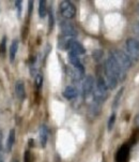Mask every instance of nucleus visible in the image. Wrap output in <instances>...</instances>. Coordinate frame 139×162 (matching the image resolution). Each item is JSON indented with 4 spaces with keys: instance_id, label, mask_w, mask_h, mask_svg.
<instances>
[{
    "instance_id": "f257e3e1",
    "label": "nucleus",
    "mask_w": 139,
    "mask_h": 162,
    "mask_svg": "<svg viewBox=\"0 0 139 162\" xmlns=\"http://www.w3.org/2000/svg\"><path fill=\"white\" fill-rule=\"evenodd\" d=\"M105 67H107V68L114 73V75L117 77L118 82H123V81L125 80L126 77L125 70L118 63V61L115 59V57L112 56L111 54H110V56L108 57V59L106 60Z\"/></svg>"
},
{
    "instance_id": "f03ea898",
    "label": "nucleus",
    "mask_w": 139,
    "mask_h": 162,
    "mask_svg": "<svg viewBox=\"0 0 139 162\" xmlns=\"http://www.w3.org/2000/svg\"><path fill=\"white\" fill-rule=\"evenodd\" d=\"M108 96V87L106 85L105 81L103 77H98L96 83L94 84L93 89V97L94 100L98 102H103L107 99Z\"/></svg>"
},
{
    "instance_id": "7ed1b4c3",
    "label": "nucleus",
    "mask_w": 139,
    "mask_h": 162,
    "mask_svg": "<svg viewBox=\"0 0 139 162\" xmlns=\"http://www.w3.org/2000/svg\"><path fill=\"white\" fill-rule=\"evenodd\" d=\"M112 56L115 57V59L118 61L120 66L124 69V70H128L132 67V59L126 53L122 51H115L111 53Z\"/></svg>"
},
{
    "instance_id": "20e7f679",
    "label": "nucleus",
    "mask_w": 139,
    "mask_h": 162,
    "mask_svg": "<svg viewBox=\"0 0 139 162\" xmlns=\"http://www.w3.org/2000/svg\"><path fill=\"white\" fill-rule=\"evenodd\" d=\"M60 12L62 14L63 17L65 18H73L76 14V9H75L74 4L71 1H61L60 3Z\"/></svg>"
},
{
    "instance_id": "39448f33",
    "label": "nucleus",
    "mask_w": 139,
    "mask_h": 162,
    "mask_svg": "<svg viewBox=\"0 0 139 162\" xmlns=\"http://www.w3.org/2000/svg\"><path fill=\"white\" fill-rule=\"evenodd\" d=\"M126 49L131 59L139 58V42L135 39H128L126 41Z\"/></svg>"
},
{
    "instance_id": "423d86ee",
    "label": "nucleus",
    "mask_w": 139,
    "mask_h": 162,
    "mask_svg": "<svg viewBox=\"0 0 139 162\" xmlns=\"http://www.w3.org/2000/svg\"><path fill=\"white\" fill-rule=\"evenodd\" d=\"M94 89V80L91 75L87 76L84 81V84H82V94L85 97L89 96V95L92 94Z\"/></svg>"
},
{
    "instance_id": "0eeeda50",
    "label": "nucleus",
    "mask_w": 139,
    "mask_h": 162,
    "mask_svg": "<svg viewBox=\"0 0 139 162\" xmlns=\"http://www.w3.org/2000/svg\"><path fill=\"white\" fill-rule=\"evenodd\" d=\"M104 81H105L106 85H107V87L110 88V89L116 88L117 84H118L117 77L114 75V73H112L107 67H105V80Z\"/></svg>"
},
{
    "instance_id": "6e6552de",
    "label": "nucleus",
    "mask_w": 139,
    "mask_h": 162,
    "mask_svg": "<svg viewBox=\"0 0 139 162\" xmlns=\"http://www.w3.org/2000/svg\"><path fill=\"white\" fill-rule=\"evenodd\" d=\"M61 31L63 32L64 35H67V37H74V35H77V30L75 29V27L69 22H62L60 25Z\"/></svg>"
},
{
    "instance_id": "1a4fd4ad",
    "label": "nucleus",
    "mask_w": 139,
    "mask_h": 162,
    "mask_svg": "<svg viewBox=\"0 0 139 162\" xmlns=\"http://www.w3.org/2000/svg\"><path fill=\"white\" fill-rule=\"evenodd\" d=\"M67 49H70L71 53L77 55V56H78V55H82V54L86 53V49H85V47L82 46V45L79 43V42L75 41V40H72V41L70 42Z\"/></svg>"
},
{
    "instance_id": "9d476101",
    "label": "nucleus",
    "mask_w": 139,
    "mask_h": 162,
    "mask_svg": "<svg viewBox=\"0 0 139 162\" xmlns=\"http://www.w3.org/2000/svg\"><path fill=\"white\" fill-rule=\"evenodd\" d=\"M128 155H129V147L126 144H124L117 152V157H116L117 162H126L128 159Z\"/></svg>"
},
{
    "instance_id": "9b49d317",
    "label": "nucleus",
    "mask_w": 139,
    "mask_h": 162,
    "mask_svg": "<svg viewBox=\"0 0 139 162\" xmlns=\"http://www.w3.org/2000/svg\"><path fill=\"white\" fill-rule=\"evenodd\" d=\"M47 141H48V128L43 125L40 128V142H41L42 147L46 146Z\"/></svg>"
},
{
    "instance_id": "f8f14e48",
    "label": "nucleus",
    "mask_w": 139,
    "mask_h": 162,
    "mask_svg": "<svg viewBox=\"0 0 139 162\" xmlns=\"http://www.w3.org/2000/svg\"><path fill=\"white\" fill-rule=\"evenodd\" d=\"M15 92L16 96H17L18 99L24 100L26 98V90H25V85L22 81H18L15 85Z\"/></svg>"
},
{
    "instance_id": "ddd939ff",
    "label": "nucleus",
    "mask_w": 139,
    "mask_h": 162,
    "mask_svg": "<svg viewBox=\"0 0 139 162\" xmlns=\"http://www.w3.org/2000/svg\"><path fill=\"white\" fill-rule=\"evenodd\" d=\"M63 96L67 98V100H72L77 96V90L73 86H67L63 91Z\"/></svg>"
},
{
    "instance_id": "4468645a",
    "label": "nucleus",
    "mask_w": 139,
    "mask_h": 162,
    "mask_svg": "<svg viewBox=\"0 0 139 162\" xmlns=\"http://www.w3.org/2000/svg\"><path fill=\"white\" fill-rule=\"evenodd\" d=\"M17 51H18V41L17 40H14L10 46V61L11 62H13V61L15 60Z\"/></svg>"
},
{
    "instance_id": "2eb2a0df",
    "label": "nucleus",
    "mask_w": 139,
    "mask_h": 162,
    "mask_svg": "<svg viewBox=\"0 0 139 162\" xmlns=\"http://www.w3.org/2000/svg\"><path fill=\"white\" fill-rule=\"evenodd\" d=\"M14 143H15V130L12 129L9 132V137H8V141H7V150L11 151L12 147H13Z\"/></svg>"
},
{
    "instance_id": "dca6fc26",
    "label": "nucleus",
    "mask_w": 139,
    "mask_h": 162,
    "mask_svg": "<svg viewBox=\"0 0 139 162\" xmlns=\"http://www.w3.org/2000/svg\"><path fill=\"white\" fill-rule=\"evenodd\" d=\"M69 60H70V62L72 63L73 66H74V68L75 69H78V68H81V67H84L81 65V62H80V60H79V58H78V56L77 55H75V54H73V53H69Z\"/></svg>"
},
{
    "instance_id": "f3484780",
    "label": "nucleus",
    "mask_w": 139,
    "mask_h": 162,
    "mask_svg": "<svg viewBox=\"0 0 139 162\" xmlns=\"http://www.w3.org/2000/svg\"><path fill=\"white\" fill-rule=\"evenodd\" d=\"M47 14V3L45 0H41L39 2V15L41 18H44Z\"/></svg>"
},
{
    "instance_id": "a211bd4d",
    "label": "nucleus",
    "mask_w": 139,
    "mask_h": 162,
    "mask_svg": "<svg viewBox=\"0 0 139 162\" xmlns=\"http://www.w3.org/2000/svg\"><path fill=\"white\" fill-rule=\"evenodd\" d=\"M122 92H123V89H120V91L118 92V95L116 97H115V100H114V104H112V108L116 109L118 106V104H119V101H120V98L122 96Z\"/></svg>"
},
{
    "instance_id": "6ab92c4d",
    "label": "nucleus",
    "mask_w": 139,
    "mask_h": 162,
    "mask_svg": "<svg viewBox=\"0 0 139 162\" xmlns=\"http://www.w3.org/2000/svg\"><path fill=\"white\" fill-rule=\"evenodd\" d=\"M42 84H43V76H42V74H37V76H35V85H37V88H41Z\"/></svg>"
},
{
    "instance_id": "aec40b11",
    "label": "nucleus",
    "mask_w": 139,
    "mask_h": 162,
    "mask_svg": "<svg viewBox=\"0 0 139 162\" xmlns=\"http://www.w3.org/2000/svg\"><path fill=\"white\" fill-rule=\"evenodd\" d=\"M115 121H116V115H115V114H112V115L110 116V118H109V121H108V130H111L112 129Z\"/></svg>"
},
{
    "instance_id": "412c9836",
    "label": "nucleus",
    "mask_w": 139,
    "mask_h": 162,
    "mask_svg": "<svg viewBox=\"0 0 139 162\" xmlns=\"http://www.w3.org/2000/svg\"><path fill=\"white\" fill-rule=\"evenodd\" d=\"M6 43H7V38L4 37L3 39H2V42H1V45H0V54H4V52H6Z\"/></svg>"
},
{
    "instance_id": "4be33fe9",
    "label": "nucleus",
    "mask_w": 139,
    "mask_h": 162,
    "mask_svg": "<svg viewBox=\"0 0 139 162\" xmlns=\"http://www.w3.org/2000/svg\"><path fill=\"white\" fill-rule=\"evenodd\" d=\"M15 6H16V8H17L18 16H20V13H22V1H20V0L15 1Z\"/></svg>"
},
{
    "instance_id": "5701e85b",
    "label": "nucleus",
    "mask_w": 139,
    "mask_h": 162,
    "mask_svg": "<svg viewBox=\"0 0 139 162\" xmlns=\"http://www.w3.org/2000/svg\"><path fill=\"white\" fill-rule=\"evenodd\" d=\"M54 27V16H53V13H51V11L49 12V29H53Z\"/></svg>"
},
{
    "instance_id": "b1692460",
    "label": "nucleus",
    "mask_w": 139,
    "mask_h": 162,
    "mask_svg": "<svg viewBox=\"0 0 139 162\" xmlns=\"http://www.w3.org/2000/svg\"><path fill=\"white\" fill-rule=\"evenodd\" d=\"M25 162H30V152L28 150L25 152Z\"/></svg>"
},
{
    "instance_id": "393cba45",
    "label": "nucleus",
    "mask_w": 139,
    "mask_h": 162,
    "mask_svg": "<svg viewBox=\"0 0 139 162\" xmlns=\"http://www.w3.org/2000/svg\"><path fill=\"white\" fill-rule=\"evenodd\" d=\"M32 6H33V2H32V1H29V14H31V11H32Z\"/></svg>"
},
{
    "instance_id": "a878e982",
    "label": "nucleus",
    "mask_w": 139,
    "mask_h": 162,
    "mask_svg": "<svg viewBox=\"0 0 139 162\" xmlns=\"http://www.w3.org/2000/svg\"><path fill=\"white\" fill-rule=\"evenodd\" d=\"M135 123H136V126L139 128V114L136 116V118H135Z\"/></svg>"
},
{
    "instance_id": "bb28decb",
    "label": "nucleus",
    "mask_w": 139,
    "mask_h": 162,
    "mask_svg": "<svg viewBox=\"0 0 139 162\" xmlns=\"http://www.w3.org/2000/svg\"><path fill=\"white\" fill-rule=\"evenodd\" d=\"M1 140H2V135H1V132H0V148H1Z\"/></svg>"
},
{
    "instance_id": "cd10ccee",
    "label": "nucleus",
    "mask_w": 139,
    "mask_h": 162,
    "mask_svg": "<svg viewBox=\"0 0 139 162\" xmlns=\"http://www.w3.org/2000/svg\"><path fill=\"white\" fill-rule=\"evenodd\" d=\"M136 29H137V33H138V35H139V22L137 24V28H136Z\"/></svg>"
},
{
    "instance_id": "c85d7f7f",
    "label": "nucleus",
    "mask_w": 139,
    "mask_h": 162,
    "mask_svg": "<svg viewBox=\"0 0 139 162\" xmlns=\"http://www.w3.org/2000/svg\"><path fill=\"white\" fill-rule=\"evenodd\" d=\"M11 162H18V160H17V159H16V158H14V159H12Z\"/></svg>"
},
{
    "instance_id": "c756f323",
    "label": "nucleus",
    "mask_w": 139,
    "mask_h": 162,
    "mask_svg": "<svg viewBox=\"0 0 139 162\" xmlns=\"http://www.w3.org/2000/svg\"><path fill=\"white\" fill-rule=\"evenodd\" d=\"M0 162H3V159L1 158V156H0Z\"/></svg>"
},
{
    "instance_id": "7c9ffc66",
    "label": "nucleus",
    "mask_w": 139,
    "mask_h": 162,
    "mask_svg": "<svg viewBox=\"0 0 139 162\" xmlns=\"http://www.w3.org/2000/svg\"><path fill=\"white\" fill-rule=\"evenodd\" d=\"M138 13H139V4H138Z\"/></svg>"
}]
</instances>
